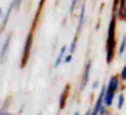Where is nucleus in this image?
I'll return each instance as SVG.
<instances>
[{"instance_id":"1a4fd4ad","label":"nucleus","mask_w":126,"mask_h":115,"mask_svg":"<svg viewBox=\"0 0 126 115\" xmlns=\"http://www.w3.org/2000/svg\"><path fill=\"white\" fill-rule=\"evenodd\" d=\"M125 51H126V37H122V40H121V43L119 46V55H124L125 53Z\"/></svg>"},{"instance_id":"0eeeda50","label":"nucleus","mask_w":126,"mask_h":115,"mask_svg":"<svg viewBox=\"0 0 126 115\" xmlns=\"http://www.w3.org/2000/svg\"><path fill=\"white\" fill-rule=\"evenodd\" d=\"M9 44H10V37H6L4 44H3V48L0 51V62H3L5 59V56H6V52H8V48H9Z\"/></svg>"},{"instance_id":"412c9836","label":"nucleus","mask_w":126,"mask_h":115,"mask_svg":"<svg viewBox=\"0 0 126 115\" xmlns=\"http://www.w3.org/2000/svg\"><path fill=\"white\" fill-rule=\"evenodd\" d=\"M0 115H10V114H8V113H1Z\"/></svg>"},{"instance_id":"dca6fc26","label":"nucleus","mask_w":126,"mask_h":115,"mask_svg":"<svg viewBox=\"0 0 126 115\" xmlns=\"http://www.w3.org/2000/svg\"><path fill=\"white\" fill-rule=\"evenodd\" d=\"M119 3H120V0H113V12H116V9L119 6Z\"/></svg>"},{"instance_id":"f03ea898","label":"nucleus","mask_w":126,"mask_h":115,"mask_svg":"<svg viewBox=\"0 0 126 115\" xmlns=\"http://www.w3.org/2000/svg\"><path fill=\"white\" fill-rule=\"evenodd\" d=\"M32 42H33V34L29 33L24 44V51H23V59H22V67H24L28 62V58L30 56V48H32Z\"/></svg>"},{"instance_id":"9d476101","label":"nucleus","mask_w":126,"mask_h":115,"mask_svg":"<svg viewBox=\"0 0 126 115\" xmlns=\"http://www.w3.org/2000/svg\"><path fill=\"white\" fill-rule=\"evenodd\" d=\"M124 104H125V96H124V94H120L119 95V101H117V109L121 110L124 108Z\"/></svg>"},{"instance_id":"4be33fe9","label":"nucleus","mask_w":126,"mask_h":115,"mask_svg":"<svg viewBox=\"0 0 126 115\" xmlns=\"http://www.w3.org/2000/svg\"><path fill=\"white\" fill-rule=\"evenodd\" d=\"M75 115H79V114H78V113H77V111H76V113H75Z\"/></svg>"},{"instance_id":"7ed1b4c3","label":"nucleus","mask_w":126,"mask_h":115,"mask_svg":"<svg viewBox=\"0 0 126 115\" xmlns=\"http://www.w3.org/2000/svg\"><path fill=\"white\" fill-rule=\"evenodd\" d=\"M119 87H120V78H119V76H111V78L109 80V83H107V89L116 92L119 90Z\"/></svg>"},{"instance_id":"423d86ee","label":"nucleus","mask_w":126,"mask_h":115,"mask_svg":"<svg viewBox=\"0 0 126 115\" xmlns=\"http://www.w3.org/2000/svg\"><path fill=\"white\" fill-rule=\"evenodd\" d=\"M113 97H115V91L106 89V94H105V97H103V104L106 106H111L113 102Z\"/></svg>"},{"instance_id":"f8f14e48","label":"nucleus","mask_w":126,"mask_h":115,"mask_svg":"<svg viewBox=\"0 0 126 115\" xmlns=\"http://www.w3.org/2000/svg\"><path fill=\"white\" fill-rule=\"evenodd\" d=\"M120 78L122 81H126V65L121 68V72H120Z\"/></svg>"},{"instance_id":"39448f33","label":"nucleus","mask_w":126,"mask_h":115,"mask_svg":"<svg viewBox=\"0 0 126 115\" xmlns=\"http://www.w3.org/2000/svg\"><path fill=\"white\" fill-rule=\"evenodd\" d=\"M90 71H91V62H87V65L85 67V74H83V81H82L81 90H85L86 86H87V82H88V78H90Z\"/></svg>"},{"instance_id":"ddd939ff","label":"nucleus","mask_w":126,"mask_h":115,"mask_svg":"<svg viewBox=\"0 0 126 115\" xmlns=\"http://www.w3.org/2000/svg\"><path fill=\"white\" fill-rule=\"evenodd\" d=\"M76 4H77V0H72V3H71V6H69V14H72L73 12H75Z\"/></svg>"},{"instance_id":"6e6552de","label":"nucleus","mask_w":126,"mask_h":115,"mask_svg":"<svg viewBox=\"0 0 126 115\" xmlns=\"http://www.w3.org/2000/svg\"><path fill=\"white\" fill-rule=\"evenodd\" d=\"M66 51H67V47L66 46H63L62 48H61V52H59V55H58V57L56 58V62H54V67H58L59 65H61V62L64 59V55H66Z\"/></svg>"},{"instance_id":"9b49d317","label":"nucleus","mask_w":126,"mask_h":115,"mask_svg":"<svg viewBox=\"0 0 126 115\" xmlns=\"http://www.w3.org/2000/svg\"><path fill=\"white\" fill-rule=\"evenodd\" d=\"M76 44H77V37L73 38L72 43H71V46H69V52H71V53H73V52L76 51Z\"/></svg>"},{"instance_id":"2eb2a0df","label":"nucleus","mask_w":126,"mask_h":115,"mask_svg":"<svg viewBox=\"0 0 126 115\" xmlns=\"http://www.w3.org/2000/svg\"><path fill=\"white\" fill-rule=\"evenodd\" d=\"M98 85H100V81H98V80L93 81V82H92V89H93V90H94V89H97V87H98Z\"/></svg>"},{"instance_id":"6ab92c4d","label":"nucleus","mask_w":126,"mask_h":115,"mask_svg":"<svg viewBox=\"0 0 126 115\" xmlns=\"http://www.w3.org/2000/svg\"><path fill=\"white\" fill-rule=\"evenodd\" d=\"M85 115H92V111H91V110H87Z\"/></svg>"},{"instance_id":"aec40b11","label":"nucleus","mask_w":126,"mask_h":115,"mask_svg":"<svg viewBox=\"0 0 126 115\" xmlns=\"http://www.w3.org/2000/svg\"><path fill=\"white\" fill-rule=\"evenodd\" d=\"M1 15H3V10H1V8H0V18H1Z\"/></svg>"},{"instance_id":"f257e3e1","label":"nucleus","mask_w":126,"mask_h":115,"mask_svg":"<svg viewBox=\"0 0 126 115\" xmlns=\"http://www.w3.org/2000/svg\"><path fill=\"white\" fill-rule=\"evenodd\" d=\"M116 20H117V17L116 14H113L109 24L107 39H106V63L107 65H110L113 61V56H115V48H116Z\"/></svg>"},{"instance_id":"4468645a","label":"nucleus","mask_w":126,"mask_h":115,"mask_svg":"<svg viewBox=\"0 0 126 115\" xmlns=\"http://www.w3.org/2000/svg\"><path fill=\"white\" fill-rule=\"evenodd\" d=\"M63 61H64L66 63H69V62L72 61V53H69L68 56H66V57H64V59H63Z\"/></svg>"},{"instance_id":"a211bd4d","label":"nucleus","mask_w":126,"mask_h":115,"mask_svg":"<svg viewBox=\"0 0 126 115\" xmlns=\"http://www.w3.org/2000/svg\"><path fill=\"white\" fill-rule=\"evenodd\" d=\"M122 20H126V6H125V10H124V15H122Z\"/></svg>"},{"instance_id":"f3484780","label":"nucleus","mask_w":126,"mask_h":115,"mask_svg":"<svg viewBox=\"0 0 126 115\" xmlns=\"http://www.w3.org/2000/svg\"><path fill=\"white\" fill-rule=\"evenodd\" d=\"M14 4H15V8L19 9L20 8V4H22V0H14Z\"/></svg>"},{"instance_id":"20e7f679","label":"nucleus","mask_w":126,"mask_h":115,"mask_svg":"<svg viewBox=\"0 0 126 115\" xmlns=\"http://www.w3.org/2000/svg\"><path fill=\"white\" fill-rule=\"evenodd\" d=\"M85 14H86V5L83 3L81 5V12H79V17H78V27H77V33H79L82 30L83 23H85Z\"/></svg>"}]
</instances>
